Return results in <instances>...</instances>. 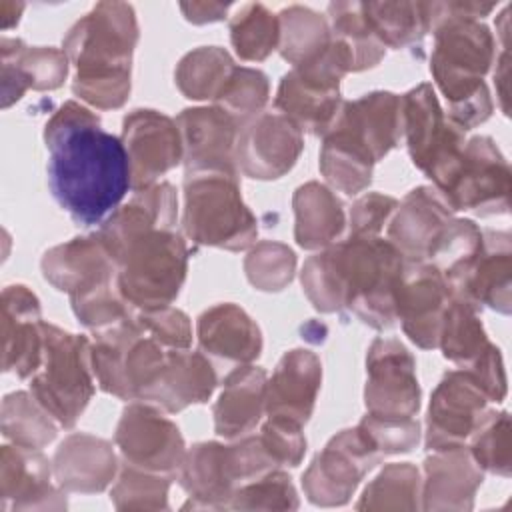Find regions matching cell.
<instances>
[{
    "mask_svg": "<svg viewBox=\"0 0 512 512\" xmlns=\"http://www.w3.org/2000/svg\"><path fill=\"white\" fill-rule=\"evenodd\" d=\"M200 350L232 364H252L262 352L258 324L236 304L222 302L206 308L196 322Z\"/></svg>",
    "mask_w": 512,
    "mask_h": 512,
    "instance_id": "cell-30",
    "label": "cell"
},
{
    "mask_svg": "<svg viewBox=\"0 0 512 512\" xmlns=\"http://www.w3.org/2000/svg\"><path fill=\"white\" fill-rule=\"evenodd\" d=\"M2 108L18 102L28 88L56 90L64 84L70 60L64 50L52 46H26L20 38L0 40Z\"/></svg>",
    "mask_w": 512,
    "mask_h": 512,
    "instance_id": "cell-24",
    "label": "cell"
},
{
    "mask_svg": "<svg viewBox=\"0 0 512 512\" xmlns=\"http://www.w3.org/2000/svg\"><path fill=\"white\" fill-rule=\"evenodd\" d=\"M358 428L380 450L382 456L406 454L420 442V424L414 416H386L368 412Z\"/></svg>",
    "mask_w": 512,
    "mask_h": 512,
    "instance_id": "cell-52",
    "label": "cell"
},
{
    "mask_svg": "<svg viewBox=\"0 0 512 512\" xmlns=\"http://www.w3.org/2000/svg\"><path fill=\"white\" fill-rule=\"evenodd\" d=\"M384 456L358 428L340 430L314 456L302 474V488L308 502L316 506H344L364 476Z\"/></svg>",
    "mask_w": 512,
    "mask_h": 512,
    "instance_id": "cell-11",
    "label": "cell"
},
{
    "mask_svg": "<svg viewBox=\"0 0 512 512\" xmlns=\"http://www.w3.org/2000/svg\"><path fill=\"white\" fill-rule=\"evenodd\" d=\"M396 208L398 200L388 194L368 192L360 196L350 208L348 236H380L382 228L388 226Z\"/></svg>",
    "mask_w": 512,
    "mask_h": 512,
    "instance_id": "cell-55",
    "label": "cell"
},
{
    "mask_svg": "<svg viewBox=\"0 0 512 512\" xmlns=\"http://www.w3.org/2000/svg\"><path fill=\"white\" fill-rule=\"evenodd\" d=\"M180 10L184 18L192 24H208V22H218L226 16L230 10V4L222 2H182Z\"/></svg>",
    "mask_w": 512,
    "mask_h": 512,
    "instance_id": "cell-57",
    "label": "cell"
},
{
    "mask_svg": "<svg viewBox=\"0 0 512 512\" xmlns=\"http://www.w3.org/2000/svg\"><path fill=\"white\" fill-rule=\"evenodd\" d=\"M184 234L200 246L230 252L250 248L258 222L242 200L236 172H194L184 176Z\"/></svg>",
    "mask_w": 512,
    "mask_h": 512,
    "instance_id": "cell-6",
    "label": "cell"
},
{
    "mask_svg": "<svg viewBox=\"0 0 512 512\" xmlns=\"http://www.w3.org/2000/svg\"><path fill=\"white\" fill-rule=\"evenodd\" d=\"M138 36V20L130 4L98 2L62 40V50L76 68L72 92L98 110L124 106Z\"/></svg>",
    "mask_w": 512,
    "mask_h": 512,
    "instance_id": "cell-3",
    "label": "cell"
},
{
    "mask_svg": "<svg viewBox=\"0 0 512 512\" xmlns=\"http://www.w3.org/2000/svg\"><path fill=\"white\" fill-rule=\"evenodd\" d=\"M482 480L484 472L466 446L436 450L424 460L422 510H472Z\"/></svg>",
    "mask_w": 512,
    "mask_h": 512,
    "instance_id": "cell-28",
    "label": "cell"
},
{
    "mask_svg": "<svg viewBox=\"0 0 512 512\" xmlns=\"http://www.w3.org/2000/svg\"><path fill=\"white\" fill-rule=\"evenodd\" d=\"M454 218L434 186L410 190L388 222V240L402 252L406 262H426L444 226Z\"/></svg>",
    "mask_w": 512,
    "mask_h": 512,
    "instance_id": "cell-22",
    "label": "cell"
},
{
    "mask_svg": "<svg viewBox=\"0 0 512 512\" xmlns=\"http://www.w3.org/2000/svg\"><path fill=\"white\" fill-rule=\"evenodd\" d=\"M350 308L374 330L396 324V290L406 266L402 252L380 236H348L332 244Z\"/></svg>",
    "mask_w": 512,
    "mask_h": 512,
    "instance_id": "cell-4",
    "label": "cell"
},
{
    "mask_svg": "<svg viewBox=\"0 0 512 512\" xmlns=\"http://www.w3.org/2000/svg\"><path fill=\"white\" fill-rule=\"evenodd\" d=\"M260 440L280 468L298 466L306 454V436L302 432V424L288 418L268 416V420L262 424Z\"/></svg>",
    "mask_w": 512,
    "mask_h": 512,
    "instance_id": "cell-54",
    "label": "cell"
},
{
    "mask_svg": "<svg viewBox=\"0 0 512 512\" xmlns=\"http://www.w3.org/2000/svg\"><path fill=\"white\" fill-rule=\"evenodd\" d=\"M400 98L402 128L412 164L422 170L440 192L458 166L466 132L446 118L430 82L418 84Z\"/></svg>",
    "mask_w": 512,
    "mask_h": 512,
    "instance_id": "cell-9",
    "label": "cell"
},
{
    "mask_svg": "<svg viewBox=\"0 0 512 512\" xmlns=\"http://www.w3.org/2000/svg\"><path fill=\"white\" fill-rule=\"evenodd\" d=\"M42 330V362L30 378V392L60 428H72L94 396L92 342L48 322Z\"/></svg>",
    "mask_w": 512,
    "mask_h": 512,
    "instance_id": "cell-7",
    "label": "cell"
},
{
    "mask_svg": "<svg viewBox=\"0 0 512 512\" xmlns=\"http://www.w3.org/2000/svg\"><path fill=\"white\" fill-rule=\"evenodd\" d=\"M328 24L332 38L346 50L352 72L374 68L386 54V48L372 32L362 2H332L328 4Z\"/></svg>",
    "mask_w": 512,
    "mask_h": 512,
    "instance_id": "cell-39",
    "label": "cell"
},
{
    "mask_svg": "<svg viewBox=\"0 0 512 512\" xmlns=\"http://www.w3.org/2000/svg\"><path fill=\"white\" fill-rule=\"evenodd\" d=\"M270 96L268 76L258 68L236 66L230 80L226 82L220 96L214 100L216 106L232 114L242 126L262 114Z\"/></svg>",
    "mask_w": 512,
    "mask_h": 512,
    "instance_id": "cell-49",
    "label": "cell"
},
{
    "mask_svg": "<svg viewBox=\"0 0 512 512\" xmlns=\"http://www.w3.org/2000/svg\"><path fill=\"white\" fill-rule=\"evenodd\" d=\"M452 290L444 274L428 262H406L396 290V320L422 350L438 348L440 328Z\"/></svg>",
    "mask_w": 512,
    "mask_h": 512,
    "instance_id": "cell-16",
    "label": "cell"
},
{
    "mask_svg": "<svg viewBox=\"0 0 512 512\" xmlns=\"http://www.w3.org/2000/svg\"><path fill=\"white\" fill-rule=\"evenodd\" d=\"M44 320L40 300L24 284L2 290V370L32 378L42 362Z\"/></svg>",
    "mask_w": 512,
    "mask_h": 512,
    "instance_id": "cell-21",
    "label": "cell"
},
{
    "mask_svg": "<svg viewBox=\"0 0 512 512\" xmlns=\"http://www.w3.org/2000/svg\"><path fill=\"white\" fill-rule=\"evenodd\" d=\"M114 444L122 462L176 478L186 456L180 428L162 414V408L132 400L116 424Z\"/></svg>",
    "mask_w": 512,
    "mask_h": 512,
    "instance_id": "cell-12",
    "label": "cell"
},
{
    "mask_svg": "<svg viewBox=\"0 0 512 512\" xmlns=\"http://www.w3.org/2000/svg\"><path fill=\"white\" fill-rule=\"evenodd\" d=\"M280 56L294 66H302L320 56L332 40L328 18L308 6H288L278 14Z\"/></svg>",
    "mask_w": 512,
    "mask_h": 512,
    "instance_id": "cell-40",
    "label": "cell"
},
{
    "mask_svg": "<svg viewBox=\"0 0 512 512\" xmlns=\"http://www.w3.org/2000/svg\"><path fill=\"white\" fill-rule=\"evenodd\" d=\"M322 384L320 358L306 348L286 352L266 384V414L306 424Z\"/></svg>",
    "mask_w": 512,
    "mask_h": 512,
    "instance_id": "cell-25",
    "label": "cell"
},
{
    "mask_svg": "<svg viewBox=\"0 0 512 512\" xmlns=\"http://www.w3.org/2000/svg\"><path fill=\"white\" fill-rule=\"evenodd\" d=\"M362 10L384 48H406L430 32V2H362Z\"/></svg>",
    "mask_w": 512,
    "mask_h": 512,
    "instance_id": "cell-36",
    "label": "cell"
},
{
    "mask_svg": "<svg viewBox=\"0 0 512 512\" xmlns=\"http://www.w3.org/2000/svg\"><path fill=\"white\" fill-rule=\"evenodd\" d=\"M374 164L370 152L348 132L334 126L322 138L318 166L334 190L348 196L366 190L372 182Z\"/></svg>",
    "mask_w": 512,
    "mask_h": 512,
    "instance_id": "cell-35",
    "label": "cell"
},
{
    "mask_svg": "<svg viewBox=\"0 0 512 512\" xmlns=\"http://www.w3.org/2000/svg\"><path fill=\"white\" fill-rule=\"evenodd\" d=\"M180 486L190 494L186 508L226 510L234 492L242 486L230 444L198 442L186 450L184 462L176 476Z\"/></svg>",
    "mask_w": 512,
    "mask_h": 512,
    "instance_id": "cell-23",
    "label": "cell"
},
{
    "mask_svg": "<svg viewBox=\"0 0 512 512\" xmlns=\"http://www.w3.org/2000/svg\"><path fill=\"white\" fill-rule=\"evenodd\" d=\"M302 290L310 304L324 314L344 308V286L332 246L312 254L300 272Z\"/></svg>",
    "mask_w": 512,
    "mask_h": 512,
    "instance_id": "cell-50",
    "label": "cell"
},
{
    "mask_svg": "<svg viewBox=\"0 0 512 512\" xmlns=\"http://www.w3.org/2000/svg\"><path fill=\"white\" fill-rule=\"evenodd\" d=\"M52 462L36 448L2 446L0 450V510H62L64 494L50 482Z\"/></svg>",
    "mask_w": 512,
    "mask_h": 512,
    "instance_id": "cell-20",
    "label": "cell"
},
{
    "mask_svg": "<svg viewBox=\"0 0 512 512\" xmlns=\"http://www.w3.org/2000/svg\"><path fill=\"white\" fill-rule=\"evenodd\" d=\"M510 166L490 136L466 140L448 184L440 190L446 204L476 216L506 214L510 208Z\"/></svg>",
    "mask_w": 512,
    "mask_h": 512,
    "instance_id": "cell-10",
    "label": "cell"
},
{
    "mask_svg": "<svg viewBox=\"0 0 512 512\" xmlns=\"http://www.w3.org/2000/svg\"><path fill=\"white\" fill-rule=\"evenodd\" d=\"M244 272L256 290L280 292L294 278L296 254L276 240L254 242L244 258Z\"/></svg>",
    "mask_w": 512,
    "mask_h": 512,
    "instance_id": "cell-48",
    "label": "cell"
},
{
    "mask_svg": "<svg viewBox=\"0 0 512 512\" xmlns=\"http://www.w3.org/2000/svg\"><path fill=\"white\" fill-rule=\"evenodd\" d=\"M172 478L122 462L110 500L116 510H168Z\"/></svg>",
    "mask_w": 512,
    "mask_h": 512,
    "instance_id": "cell-47",
    "label": "cell"
},
{
    "mask_svg": "<svg viewBox=\"0 0 512 512\" xmlns=\"http://www.w3.org/2000/svg\"><path fill=\"white\" fill-rule=\"evenodd\" d=\"M178 224V196L170 182H156L152 186L134 190L132 198L118 206L98 230V236L114 254L128 238L150 228H176Z\"/></svg>",
    "mask_w": 512,
    "mask_h": 512,
    "instance_id": "cell-31",
    "label": "cell"
},
{
    "mask_svg": "<svg viewBox=\"0 0 512 512\" xmlns=\"http://www.w3.org/2000/svg\"><path fill=\"white\" fill-rule=\"evenodd\" d=\"M236 64L220 46H200L180 58L174 70L178 90L190 100H216Z\"/></svg>",
    "mask_w": 512,
    "mask_h": 512,
    "instance_id": "cell-38",
    "label": "cell"
},
{
    "mask_svg": "<svg viewBox=\"0 0 512 512\" xmlns=\"http://www.w3.org/2000/svg\"><path fill=\"white\" fill-rule=\"evenodd\" d=\"M512 238L502 230H482V246L466 270L450 284L452 296L474 308L504 316L512 310Z\"/></svg>",
    "mask_w": 512,
    "mask_h": 512,
    "instance_id": "cell-19",
    "label": "cell"
},
{
    "mask_svg": "<svg viewBox=\"0 0 512 512\" xmlns=\"http://www.w3.org/2000/svg\"><path fill=\"white\" fill-rule=\"evenodd\" d=\"M482 246V228L470 218H452L434 242L426 262L436 266L452 284L474 260Z\"/></svg>",
    "mask_w": 512,
    "mask_h": 512,
    "instance_id": "cell-45",
    "label": "cell"
},
{
    "mask_svg": "<svg viewBox=\"0 0 512 512\" xmlns=\"http://www.w3.org/2000/svg\"><path fill=\"white\" fill-rule=\"evenodd\" d=\"M46 174L54 200L80 226L102 224L132 188L122 140L76 100L64 102L44 126Z\"/></svg>",
    "mask_w": 512,
    "mask_h": 512,
    "instance_id": "cell-1",
    "label": "cell"
},
{
    "mask_svg": "<svg viewBox=\"0 0 512 512\" xmlns=\"http://www.w3.org/2000/svg\"><path fill=\"white\" fill-rule=\"evenodd\" d=\"M494 8L482 2H430V72L448 102L446 118L464 132L486 122L494 110L484 76L494 64L496 40L480 22Z\"/></svg>",
    "mask_w": 512,
    "mask_h": 512,
    "instance_id": "cell-2",
    "label": "cell"
},
{
    "mask_svg": "<svg viewBox=\"0 0 512 512\" xmlns=\"http://www.w3.org/2000/svg\"><path fill=\"white\" fill-rule=\"evenodd\" d=\"M52 470L64 492H102L118 472L112 444L104 438L74 432L66 436L54 452Z\"/></svg>",
    "mask_w": 512,
    "mask_h": 512,
    "instance_id": "cell-29",
    "label": "cell"
},
{
    "mask_svg": "<svg viewBox=\"0 0 512 512\" xmlns=\"http://www.w3.org/2000/svg\"><path fill=\"white\" fill-rule=\"evenodd\" d=\"M298 506L292 478L280 468L242 484L228 504L232 510H296Z\"/></svg>",
    "mask_w": 512,
    "mask_h": 512,
    "instance_id": "cell-51",
    "label": "cell"
},
{
    "mask_svg": "<svg viewBox=\"0 0 512 512\" xmlns=\"http://www.w3.org/2000/svg\"><path fill=\"white\" fill-rule=\"evenodd\" d=\"M352 72L346 50L332 38L330 46L314 60L294 66L278 84L274 106L302 132L326 136L340 108V80Z\"/></svg>",
    "mask_w": 512,
    "mask_h": 512,
    "instance_id": "cell-8",
    "label": "cell"
},
{
    "mask_svg": "<svg viewBox=\"0 0 512 512\" xmlns=\"http://www.w3.org/2000/svg\"><path fill=\"white\" fill-rule=\"evenodd\" d=\"M116 284L134 310L170 306L186 280L188 246L176 228H150L112 254Z\"/></svg>",
    "mask_w": 512,
    "mask_h": 512,
    "instance_id": "cell-5",
    "label": "cell"
},
{
    "mask_svg": "<svg viewBox=\"0 0 512 512\" xmlns=\"http://www.w3.org/2000/svg\"><path fill=\"white\" fill-rule=\"evenodd\" d=\"M24 10V4L22 2H0V24L4 30L12 28L18 24L20 20V14Z\"/></svg>",
    "mask_w": 512,
    "mask_h": 512,
    "instance_id": "cell-58",
    "label": "cell"
},
{
    "mask_svg": "<svg viewBox=\"0 0 512 512\" xmlns=\"http://www.w3.org/2000/svg\"><path fill=\"white\" fill-rule=\"evenodd\" d=\"M466 448L482 472L502 478L512 474V428L506 410H486L472 430Z\"/></svg>",
    "mask_w": 512,
    "mask_h": 512,
    "instance_id": "cell-44",
    "label": "cell"
},
{
    "mask_svg": "<svg viewBox=\"0 0 512 512\" xmlns=\"http://www.w3.org/2000/svg\"><path fill=\"white\" fill-rule=\"evenodd\" d=\"M120 140L128 154L134 190L156 184L184 158L176 120L158 110L136 108L128 112L122 120Z\"/></svg>",
    "mask_w": 512,
    "mask_h": 512,
    "instance_id": "cell-14",
    "label": "cell"
},
{
    "mask_svg": "<svg viewBox=\"0 0 512 512\" xmlns=\"http://www.w3.org/2000/svg\"><path fill=\"white\" fill-rule=\"evenodd\" d=\"M294 238L304 250H324L336 242L346 228L342 200L330 186L316 180L296 188L292 196Z\"/></svg>",
    "mask_w": 512,
    "mask_h": 512,
    "instance_id": "cell-34",
    "label": "cell"
},
{
    "mask_svg": "<svg viewBox=\"0 0 512 512\" xmlns=\"http://www.w3.org/2000/svg\"><path fill=\"white\" fill-rule=\"evenodd\" d=\"M422 476L410 462L386 464L362 490L356 510H420Z\"/></svg>",
    "mask_w": 512,
    "mask_h": 512,
    "instance_id": "cell-41",
    "label": "cell"
},
{
    "mask_svg": "<svg viewBox=\"0 0 512 512\" xmlns=\"http://www.w3.org/2000/svg\"><path fill=\"white\" fill-rule=\"evenodd\" d=\"M136 324L146 336L164 348L182 350L192 344L190 318L178 308L164 306L154 310H136Z\"/></svg>",
    "mask_w": 512,
    "mask_h": 512,
    "instance_id": "cell-53",
    "label": "cell"
},
{
    "mask_svg": "<svg viewBox=\"0 0 512 512\" xmlns=\"http://www.w3.org/2000/svg\"><path fill=\"white\" fill-rule=\"evenodd\" d=\"M184 148L186 174L194 172H236V142L242 124L224 108H186L176 116Z\"/></svg>",
    "mask_w": 512,
    "mask_h": 512,
    "instance_id": "cell-18",
    "label": "cell"
},
{
    "mask_svg": "<svg viewBox=\"0 0 512 512\" xmlns=\"http://www.w3.org/2000/svg\"><path fill=\"white\" fill-rule=\"evenodd\" d=\"M304 150V132L280 112H262L240 128L236 168L254 180H276L290 172Z\"/></svg>",
    "mask_w": 512,
    "mask_h": 512,
    "instance_id": "cell-17",
    "label": "cell"
},
{
    "mask_svg": "<svg viewBox=\"0 0 512 512\" xmlns=\"http://www.w3.org/2000/svg\"><path fill=\"white\" fill-rule=\"evenodd\" d=\"M2 434L26 448H44L50 444L60 424L54 416L32 396V392H12L2 400Z\"/></svg>",
    "mask_w": 512,
    "mask_h": 512,
    "instance_id": "cell-42",
    "label": "cell"
},
{
    "mask_svg": "<svg viewBox=\"0 0 512 512\" xmlns=\"http://www.w3.org/2000/svg\"><path fill=\"white\" fill-rule=\"evenodd\" d=\"M70 304L80 324L94 334L116 328L136 316V310L120 294L116 278L72 294Z\"/></svg>",
    "mask_w": 512,
    "mask_h": 512,
    "instance_id": "cell-46",
    "label": "cell"
},
{
    "mask_svg": "<svg viewBox=\"0 0 512 512\" xmlns=\"http://www.w3.org/2000/svg\"><path fill=\"white\" fill-rule=\"evenodd\" d=\"M40 268L44 278L68 296L106 280H114L118 274L116 262L98 232L90 236H76L46 250Z\"/></svg>",
    "mask_w": 512,
    "mask_h": 512,
    "instance_id": "cell-27",
    "label": "cell"
},
{
    "mask_svg": "<svg viewBox=\"0 0 512 512\" xmlns=\"http://www.w3.org/2000/svg\"><path fill=\"white\" fill-rule=\"evenodd\" d=\"M488 410V398L466 370H450L434 388L426 414V450L466 446L472 430Z\"/></svg>",
    "mask_w": 512,
    "mask_h": 512,
    "instance_id": "cell-15",
    "label": "cell"
},
{
    "mask_svg": "<svg viewBox=\"0 0 512 512\" xmlns=\"http://www.w3.org/2000/svg\"><path fill=\"white\" fill-rule=\"evenodd\" d=\"M334 126L356 138L378 162L404 136L402 98L388 90H374L356 100H344Z\"/></svg>",
    "mask_w": 512,
    "mask_h": 512,
    "instance_id": "cell-26",
    "label": "cell"
},
{
    "mask_svg": "<svg viewBox=\"0 0 512 512\" xmlns=\"http://www.w3.org/2000/svg\"><path fill=\"white\" fill-rule=\"evenodd\" d=\"M466 372H470L472 378L478 382L488 402H502L506 398V370L498 346L492 344Z\"/></svg>",
    "mask_w": 512,
    "mask_h": 512,
    "instance_id": "cell-56",
    "label": "cell"
},
{
    "mask_svg": "<svg viewBox=\"0 0 512 512\" xmlns=\"http://www.w3.org/2000/svg\"><path fill=\"white\" fill-rule=\"evenodd\" d=\"M420 396L416 360L408 348L396 338H376L366 354V410L386 416H416Z\"/></svg>",
    "mask_w": 512,
    "mask_h": 512,
    "instance_id": "cell-13",
    "label": "cell"
},
{
    "mask_svg": "<svg viewBox=\"0 0 512 512\" xmlns=\"http://www.w3.org/2000/svg\"><path fill=\"white\" fill-rule=\"evenodd\" d=\"M216 384V370L204 352L168 350L164 370L146 402L164 412H180L190 404L206 402Z\"/></svg>",
    "mask_w": 512,
    "mask_h": 512,
    "instance_id": "cell-33",
    "label": "cell"
},
{
    "mask_svg": "<svg viewBox=\"0 0 512 512\" xmlns=\"http://www.w3.org/2000/svg\"><path fill=\"white\" fill-rule=\"evenodd\" d=\"M230 42L242 60H266L280 44L278 16L260 2L242 6L230 20Z\"/></svg>",
    "mask_w": 512,
    "mask_h": 512,
    "instance_id": "cell-43",
    "label": "cell"
},
{
    "mask_svg": "<svg viewBox=\"0 0 512 512\" xmlns=\"http://www.w3.org/2000/svg\"><path fill=\"white\" fill-rule=\"evenodd\" d=\"M266 384V370L252 364H242L224 378L222 392L212 406L218 436L234 440L256 428L266 412Z\"/></svg>",
    "mask_w": 512,
    "mask_h": 512,
    "instance_id": "cell-32",
    "label": "cell"
},
{
    "mask_svg": "<svg viewBox=\"0 0 512 512\" xmlns=\"http://www.w3.org/2000/svg\"><path fill=\"white\" fill-rule=\"evenodd\" d=\"M490 346L492 342L486 336L478 308L464 300L452 298L438 338V348L442 350L444 358L456 364L460 370H468Z\"/></svg>",
    "mask_w": 512,
    "mask_h": 512,
    "instance_id": "cell-37",
    "label": "cell"
}]
</instances>
